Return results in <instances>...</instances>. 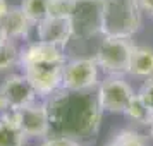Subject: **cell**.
Instances as JSON below:
<instances>
[{"label": "cell", "mask_w": 153, "mask_h": 146, "mask_svg": "<svg viewBox=\"0 0 153 146\" xmlns=\"http://www.w3.org/2000/svg\"><path fill=\"white\" fill-rule=\"evenodd\" d=\"M50 115V132L76 141L97 136L102 122V107L91 91L64 90L50 95L47 103Z\"/></svg>", "instance_id": "obj_1"}, {"label": "cell", "mask_w": 153, "mask_h": 146, "mask_svg": "<svg viewBox=\"0 0 153 146\" xmlns=\"http://www.w3.org/2000/svg\"><path fill=\"white\" fill-rule=\"evenodd\" d=\"M141 12L138 0H103V36L131 38L141 26Z\"/></svg>", "instance_id": "obj_2"}, {"label": "cell", "mask_w": 153, "mask_h": 146, "mask_svg": "<svg viewBox=\"0 0 153 146\" xmlns=\"http://www.w3.org/2000/svg\"><path fill=\"white\" fill-rule=\"evenodd\" d=\"M134 45L127 42L126 38H114V36H105L102 43L97 48V60L98 67L110 74V76H122L129 72V64Z\"/></svg>", "instance_id": "obj_3"}, {"label": "cell", "mask_w": 153, "mask_h": 146, "mask_svg": "<svg viewBox=\"0 0 153 146\" xmlns=\"http://www.w3.org/2000/svg\"><path fill=\"white\" fill-rule=\"evenodd\" d=\"M65 62H53V60H43V62H31L22 65L24 76L33 84L36 95L50 96L53 95L59 86H62V69Z\"/></svg>", "instance_id": "obj_4"}, {"label": "cell", "mask_w": 153, "mask_h": 146, "mask_svg": "<svg viewBox=\"0 0 153 146\" xmlns=\"http://www.w3.org/2000/svg\"><path fill=\"white\" fill-rule=\"evenodd\" d=\"M103 17V0H76L71 16L72 31L77 38H90L102 33Z\"/></svg>", "instance_id": "obj_5"}, {"label": "cell", "mask_w": 153, "mask_h": 146, "mask_svg": "<svg viewBox=\"0 0 153 146\" xmlns=\"http://www.w3.org/2000/svg\"><path fill=\"white\" fill-rule=\"evenodd\" d=\"M98 84V64L95 59H76L62 69V88L71 91H91Z\"/></svg>", "instance_id": "obj_6"}, {"label": "cell", "mask_w": 153, "mask_h": 146, "mask_svg": "<svg viewBox=\"0 0 153 146\" xmlns=\"http://www.w3.org/2000/svg\"><path fill=\"white\" fill-rule=\"evenodd\" d=\"M97 96L102 110L124 113L131 98L134 96V91L120 76H110L100 84Z\"/></svg>", "instance_id": "obj_7"}, {"label": "cell", "mask_w": 153, "mask_h": 146, "mask_svg": "<svg viewBox=\"0 0 153 146\" xmlns=\"http://www.w3.org/2000/svg\"><path fill=\"white\" fill-rule=\"evenodd\" d=\"M17 125L28 138H47L50 134V115L45 103H31L12 112Z\"/></svg>", "instance_id": "obj_8"}, {"label": "cell", "mask_w": 153, "mask_h": 146, "mask_svg": "<svg viewBox=\"0 0 153 146\" xmlns=\"http://www.w3.org/2000/svg\"><path fill=\"white\" fill-rule=\"evenodd\" d=\"M0 96L5 103V108H10L14 112L17 108H21V107L35 103L36 91L24 74L22 76L21 74H12L2 83Z\"/></svg>", "instance_id": "obj_9"}, {"label": "cell", "mask_w": 153, "mask_h": 146, "mask_svg": "<svg viewBox=\"0 0 153 146\" xmlns=\"http://www.w3.org/2000/svg\"><path fill=\"white\" fill-rule=\"evenodd\" d=\"M71 36H74L71 17L47 16L43 21L38 22V40L40 42H47L57 45L59 48H64L69 43Z\"/></svg>", "instance_id": "obj_10"}, {"label": "cell", "mask_w": 153, "mask_h": 146, "mask_svg": "<svg viewBox=\"0 0 153 146\" xmlns=\"http://www.w3.org/2000/svg\"><path fill=\"white\" fill-rule=\"evenodd\" d=\"M31 26H33V22L24 14L22 7H9L5 16L0 17V31L7 40L26 38L29 35Z\"/></svg>", "instance_id": "obj_11"}, {"label": "cell", "mask_w": 153, "mask_h": 146, "mask_svg": "<svg viewBox=\"0 0 153 146\" xmlns=\"http://www.w3.org/2000/svg\"><path fill=\"white\" fill-rule=\"evenodd\" d=\"M43 60H53V62H65L62 53V48H59L57 45L47 42H38L29 45L28 48H24L21 52V59L19 64L26 65L31 62H43Z\"/></svg>", "instance_id": "obj_12"}, {"label": "cell", "mask_w": 153, "mask_h": 146, "mask_svg": "<svg viewBox=\"0 0 153 146\" xmlns=\"http://www.w3.org/2000/svg\"><path fill=\"white\" fill-rule=\"evenodd\" d=\"M129 74L138 77H153V48L134 47L129 64Z\"/></svg>", "instance_id": "obj_13"}, {"label": "cell", "mask_w": 153, "mask_h": 146, "mask_svg": "<svg viewBox=\"0 0 153 146\" xmlns=\"http://www.w3.org/2000/svg\"><path fill=\"white\" fill-rule=\"evenodd\" d=\"M26 134L17 125L14 115L0 119V146H26Z\"/></svg>", "instance_id": "obj_14"}, {"label": "cell", "mask_w": 153, "mask_h": 146, "mask_svg": "<svg viewBox=\"0 0 153 146\" xmlns=\"http://www.w3.org/2000/svg\"><path fill=\"white\" fill-rule=\"evenodd\" d=\"M124 113L131 119L132 122L143 124V125H150V122H152V119H153V112L146 107L145 102L138 95H134L131 98V102L127 105V108L124 110Z\"/></svg>", "instance_id": "obj_15"}, {"label": "cell", "mask_w": 153, "mask_h": 146, "mask_svg": "<svg viewBox=\"0 0 153 146\" xmlns=\"http://www.w3.org/2000/svg\"><path fill=\"white\" fill-rule=\"evenodd\" d=\"M48 5L50 0H22L21 4L24 14L31 19L33 24H38L48 16Z\"/></svg>", "instance_id": "obj_16"}, {"label": "cell", "mask_w": 153, "mask_h": 146, "mask_svg": "<svg viewBox=\"0 0 153 146\" xmlns=\"http://www.w3.org/2000/svg\"><path fill=\"white\" fill-rule=\"evenodd\" d=\"M19 59H21V53L16 48L12 40H5L0 45V72H5L16 67L19 64Z\"/></svg>", "instance_id": "obj_17"}, {"label": "cell", "mask_w": 153, "mask_h": 146, "mask_svg": "<svg viewBox=\"0 0 153 146\" xmlns=\"http://www.w3.org/2000/svg\"><path fill=\"white\" fill-rule=\"evenodd\" d=\"M115 146H148V141L143 134L132 129H124V131L117 132V136L112 141Z\"/></svg>", "instance_id": "obj_18"}, {"label": "cell", "mask_w": 153, "mask_h": 146, "mask_svg": "<svg viewBox=\"0 0 153 146\" xmlns=\"http://www.w3.org/2000/svg\"><path fill=\"white\" fill-rule=\"evenodd\" d=\"M76 5V0H50L48 16L53 17H71Z\"/></svg>", "instance_id": "obj_19"}, {"label": "cell", "mask_w": 153, "mask_h": 146, "mask_svg": "<svg viewBox=\"0 0 153 146\" xmlns=\"http://www.w3.org/2000/svg\"><path fill=\"white\" fill-rule=\"evenodd\" d=\"M138 96L145 102V105L153 112V77H148L143 86H141V90H139Z\"/></svg>", "instance_id": "obj_20"}, {"label": "cell", "mask_w": 153, "mask_h": 146, "mask_svg": "<svg viewBox=\"0 0 153 146\" xmlns=\"http://www.w3.org/2000/svg\"><path fill=\"white\" fill-rule=\"evenodd\" d=\"M42 146H81L79 141L71 138H64V136H53V138L47 139Z\"/></svg>", "instance_id": "obj_21"}, {"label": "cell", "mask_w": 153, "mask_h": 146, "mask_svg": "<svg viewBox=\"0 0 153 146\" xmlns=\"http://www.w3.org/2000/svg\"><path fill=\"white\" fill-rule=\"evenodd\" d=\"M138 5L143 12H148L150 16H153V0H138Z\"/></svg>", "instance_id": "obj_22"}, {"label": "cell", "mask_w": 153, "mask_h": 146, "mask_svg": "<svg viewBox=\"0 0 153 146\" xmlns=\"http://www.w3.org/2000/svg\"><path fill=\"white\" fill-rule=\"evenodd\" d=\"M9 10V4L7 0H0V17L2 16H5V12Z\"/></svg>", "instance_id": "obj_23"}, {"label": "cell", "mask_w": 153, "mask_h": 146, "mask_svg": "<svg viewBox=\"0 0 153 146\" xmlns=\"http://www.w3.org/2000/svg\"><path fill=\"white\" fill-rule=\"evenodd\" d=\"M5 108V103H4V100H2V96H0V112Z\"/></svg>", "instance_id": "obj_24"}, {"label": "cell", "mask_w": 153, "mask_h": 146, "mask_svg": "<svg viewBox=\"0 0 153 146\" xmlns=\"http://www.w3.org/2000/svg\"><path fill=\"white\" fill-rule=\"evenodd\" d=\"M5 40H7V38H5V36L2 35V31H0V45H2V43L5 42Z\"/></svg>", "instance_id": "obj_25"}, {"label": "cell", "mask_w": 153, "mask_h": 146, "mask_svg": "<svg viewBox=\"0 0 153 146\" xmlns=\"http://www.w3.org/2000/svg\"><path fill=\"white\" fill-rule=\"evenodd\" d=\"M150 134H152V138H153V119H152V122H150Z\"/></svg>", "instance_id": "obj_26"}, {"label": "cell", "mask_w": 153, "mask_h": 146, "mask_svg": "<svg viewBox=\"0 0 153 146\" xmlns=\"http://www.w3.org/2000/svg\"><path fill=\"white\" fill-rule=\"evenodd\" d=\"M105 146H115V145H114V143H108V145H105Z\"/></svg>", "instance_id": "obj_27"}]
</instances>
